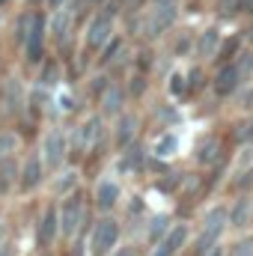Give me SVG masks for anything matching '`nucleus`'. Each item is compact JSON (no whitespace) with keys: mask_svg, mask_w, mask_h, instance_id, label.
Instances as JSON below:
<instances>
[{"mask_svg":"<svg viewBox=\"0 0 253 256\" xmlns=\"http://www.w3.org/2000/svg\"><path fill=\"white\" fill-rule=\"evenodd\" d=\"M120 102H122V90L120 86H110L108 96H104V110L108 114H120Z\"/></svg>","mask_w":253,"mask_h":256,"instance_id":"16","label":"nucleus"},{"mask_svg":"<svg viewBox=\"0 0 253 256\" xmlns=\"http://www.w3.org/2000/svg\"><path fill=\"white\" fill-rule=\"evenodd\" d=\"M116 202H120V185L114 179H102L98 188H96V206H98V212H110Z\"/></svg>","mask_w":253,"mask_h":256,"instance_id":"10","label":"nucleus"},{"mask_svg":"<svg viewBox=\"0 0 253 256\" xmlns=\"http://www.w3.org/2000/svg\"><path fill=\"white\" fill-rule=\"evenodd\" d=\"M238 84H242V72H238V63H226L220 72H218V78H214V92L224 98V96H232L236 90H238Z\"/></svg>","mask_w":253,"mask_h":256,"instance_id":"6","label":"nucleus"},{"mask_svg":"<svg viewBox=\"0 0 253 256\" xmlns=\"http://www.w3.org/2000/svg\"><path fill=\"white\" fill-rule=\"evenodd\" d=\"M214 152H218V143H214V140H206L202 149H200V161H202V164H212V161H214Z\"/></svg>","mask_w":253,"mask_h":256,"instance_id":"19","label":"nucleus"},{"mask_svg":"<svg viewBox=\"0 0 253 256\" xmlns=\"http://www.w3.org/2000/svg\"><path fill=\"white\" fill-rule=\"evenodd\" d=\"M84 220H86V212H84V202L78 194H68L60 206V232L63 238H74L80 230H84Z\"/></svg>","mask_w":253,"mask_h":256,"instance_id":"3","label":"nucleus"},{"mask_svg":"<svg viewBox=\"0 0 253 256\" xmlns=\"http://www.w3.org/2000/svg\"><path fill=\"white\" fill-rule=\"evenodd\" d=\"M212 45H214V33H208V36L202 39V48H200V51H202V54L208 57V54H212Z\"/></svg>","mask_w":253,"mask_h":256,"instance_id":"21","label":"nucleus"},{"mask_svg":"<svg viewBox=\"0 0 253 256\" xmlns=\"http://www.w3.org/2000/svg\"><path fill=\"white\" fill-rule=\"evenodd\" d=\"M253 220V200L242 196L236 200V206L230 208V230H248Z\"/></svg>","mask_w":253,"mask_h":256,"instance_id":"9","label":"nucleus"},{"mask_svg":"<svg viewBox=\"0 0 253 256\" xmlns=\"http://www.w3.org/2000/svg\"><path fill=\"white\" fill-rule=\"evenodd\" d=\"M226 256H253V236H242L226 248Z\"/></svg>","mask_w":253,"mask_h":256,"instance_id":"13","label":"nucleus"},{"mask_svg":"<svg viewBox=\"0 0 253 256\" xmlns=\"http://www.w3.org/2000/svg\"><path fill=\"white\" fill-rule=\"evenodd\" d=\"M60 236V208L57 206H48L36 224V244L39 248H51Z\"/></svg>","mask_w":253,"mask_h":256,"instance_id":"5","label":"nucleus"},{"mask_svg":"<svg viewBox=\"0 0 253 256\" xmlns=\"http://www.w3.org/2000/svg\"><path fill=\"white\" fill-rule=\"evenodd\" d=\"M42 173H45V158L30 155L27 164H24V170H21V191H33V188H39Z\"/></svg>","mask_w":253,"mask_h":256,"instance_id":"7","label":"nucleus"},{"mask_svg":"<svg viewBox=\"0 0 253 256\" xmlns=\"http://www.w3.org/2000/svg\"><path fill=\"white\" fill-rule=\"evenodd\" d=\"M206 256H226V248H224V244H218V248H212Z\"/></svg>","mask_w":253,"mask_h":256,"instance_id":"22","label":"nucleus"},{"mask_svg":"<svg viewBox=\"0 0 253 256\" xmlns=\"http://www.w3.org/2000/svg\"><path fill=\"white\" fill-rule=\"evenodd\" d=\"M63 155H66L63 131H51V134L45 137V164H48V167H60V164H63Z\"/></svg>","mask_w":253,"mask_h":256,"instance_id":"8","label":"nucleus"},{"mask_svg":"<svg viewBox=\"0 0 253 256\" xmlns=\"http://www.w3.org/2000/svg\"><path fill=\"white\" fill-rule=\"evenodd\" d=\"M230 230V208L226 206H214L206 212L202 224H200V232L194 238V256H206L212 248L220 244V236Z\"/></svg>","mask_w":253,"mask_h":256,"instance_id":"1","label":"nucleus"},{"mask_svg":"<svg viewBox=\"0 0 253 256\" xmlns=\"http://www.w3.org/2000/svg\"><path fill=\"white\" fill-rule=\"evenodd\" d=\"M15 149H18V137H15V134H9V131H6V134H0V158H9Z\"/></svg>","mask_w":253,"mask_h":256,"instance_id":"17","label":"nucleus"},{"mask_svg":"<svg viewBox=\"0 0 253 256\" xmlns=\"http://www.w3.org/2000/svg\"><path fill=\"white\" fill-rule=\"evenodd\" d=\"M250 226H253V220H250Z\"/></svg>","mask_w":253,"mask_h":256,"instance_id":"24","label":"nucleus"},{"mask_svg":"<svg viewBox=\"0 0 253 256\" xmlns=\"http://www.w3.org/2000/svg\"><path fill=\"white\" fill-rule=\"evenodd\" d=\"M120 236H122V226L116 218L104 214L92 224V236H90V254L92 256H110L120 248Z\"/></svg>","mask_w":253,"mask_h":256,"instance_id":"2","label":"nucleus"},{"mask_svg":"<svg viewBox=\"0 0 253 256\" xmlns=\"http://www.w3.org/2000/svg\"><path fill=\"white\" fill-rule=\"evenodd\" d=\"M188 238H190L188 224H173V230L152 248L149 256H182V250L188 248Z\"/></svg>","mask_w":253,"mask_h":256,"instance_id":"4","label":"nucleus"},{"mask_svg":"<svg viewBox=\"0 0 253 256\" xmlns=\"http://www.w3.org/2000/svg\"><path fill=\"white\" fill-rule=\"evenodd\" d=\"M134 126H137L134 116H122V120H120V128H116V143H120V146H126L128 140L134 137Z\"/></svg>","mask_w":253,"mask_h":256,"instance_id":"14","label":"nucleus"},{"mask_svg":"<svg viewBox=\"0 0 253 256\" xmlns=\"http://www.w3.org/2000/svg\"><path fill=\"white\" fill-rule=\"evenodd\" d=\"M244 140H248V143H253V122L248 126V131H244Z\"/></svg>","mask_w":253,"mask_h":256,"instance_id":"23","label":"nucleus"},{"mask_svg":"<svg viewBox=\"0 0 253 256\" xmlns=\"http://www.w3.org/2000/svg\"><path fill=\"white\" fill-rule=\"evenodd\" d=\"M104 36H108V21H98L96 27H92V36H90V45L96 48V45H102L104 42Z\"/></svg>","mask_w":253,"mask_h":256,"instance_id":"18","label":"nucleus"},{"mask_svg":"<svg viewBox=\"0 0 253 256\" xmlns=\"http://www.w3.org/2000/svg\"><path fill=\"white\" fill-rule=\"evenodd\" d=\"M170 230H173V226H170V218H167V214H155V218L149 220V226H146V242L155 248V244L170 232Z\"/></svg>","mask_w":253,"mask_h":256,"instance_id":"11","label":"nucleus"},{"mask_svg":"<svg viewBox=\"0 0 253 256\" xmlns=\"http://www.w3.org/2000/svg\"><path fill=\"white\" fill-rule=\"evenodd\" d=\"M12 182H15V161L12 158H0V194L9 191Z\"/></svg>","mask_w":253,"mask_h":256,"instance_id":"12","label":"nucleus"},{"mask_svg":"<svg viewBox=\"0 0 253 256\" xmlns=\"http://www.w3.org/2000/svg\"><path fill=\"white\" fill-rule=\"evenodd\" d=\"M110 256H137V250H134V244H122V248H116Z\"/></svg>","mask_w":253,"mask_h":256,"instance_id":"20","label":"nucleus"},{"mask_svg":"<svg viewBox=\"0 0 253 256\" xmlns=\"http://www.w3.org/2000/svg\"><path fill=\"white\" fill-rule=\"evenodd\" d=\"M96 134H98V120L84 122V126H80V149H90L92 140H96Z\"/></svg>","mask_w":253,"mask_h":256,"instance_id":"15","label":"nucleus"}]
</instances>
